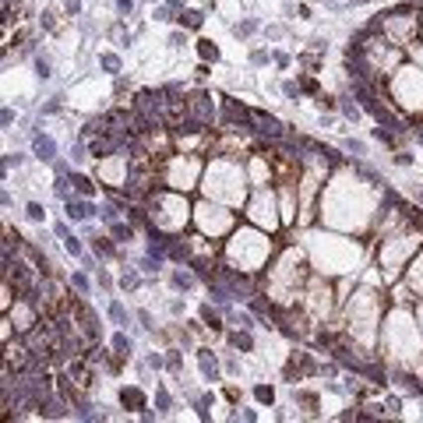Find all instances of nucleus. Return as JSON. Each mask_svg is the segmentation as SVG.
I'll use <instances>...</instances> for the list:
<instances>
[{
	"label": "nucleus",
	"instance_id": "nucleus-4",
	"mask_svg": "<svg viewBox=\"0 0 423 423\" xmlns=\"http://www.w3.org/2000/svg\"><path fill=\"white\" fill-rule=\"evenodd\" d=\"M32 152H35V159H43V163L57 159V145H53V138H46V134H35V138H32Z\"/></svg>",
	"mask_w": 423,
	"mask_h": 423
},
{
	"label": "nucleus",
	"instance_id": "nucleus-29",
	"mask_svg": "<svg viewBox=\"0 0 423 423\" xmlns=\"http://www.w3.org/2000/svg\"><path fill=\"white\" fill-rule=\"evenodd\" d=\"M300 88H303V92H311V95H318V82H314V78H307Z\"/></svg>",
	"mask_w": 423,
	"mask_h": 423
},
{
	"label": "nucleus",
	"instance_id": "nucleus-17",
	"mask_svg": "<svg viewBox=\"0 0 423 423\" xmlns=\"http://www.w3.org/2000/svg\"><path fill=\"white\" fill-rule=\"evenodd\" d=\"M113 349H117V356H131V338L127 335H113Z\"/></svg>",
	"mask_w": 423,
	"mask_h": 423
},
{
	"label": "nucleus",
	"instance_id": "nucleus-35",
	"mask_svg": "<svg viewBox=\"0 0 423 423\" xmlns=\"http://www.w3.org/2000/svg\"><path fill=\"white\" fill-rule=\"evenodd\" d=\"M117 7H120V14H131V7H134V0H117Z\"/></svg>",
	"mask_w": 423,
	"mask_h": 423
},
{
	"label": "nucleus",
	"instance_id": "nucleus-28",
	"mask_svg": "<svg viewBox=\"0 0 423 423\" xmlns=\"http://www.w3.org/2000/svg\"><path fill=\"white\" fill-rule=\"evenodd\" d=\"M233 321H237V325H240V328H254V321H251V314H237V318H233Z\"/></svg>",
	"mask_w": 423,
	"mask_h": 423
},
{
	"label": "nucleus",
	"instance_id": "nucleus-27",
	"mask_svg": "<svg viewBox=\"0 0 423 423\" xmlns=\"http://www.w3.org/2000/svg\"><path fill=\"white\" fill-rule=\"evenodd\" d=\"M64 11L67 14H78L82 11V0H64Z\"/></svg>",
	"mask_w": 423,
	"mask_h": 423
},
{
	"label": "nucleus",
	"instance_id": "nucleus-38",
	"mask_svg": "<svg viewBox=\"0 0 423 423\" xmlns=\"http://www.w3.org/2000/svg\"><path fill=\"white\" fill-rule=\"evenodd\" d=\"M353 4H367V0H353Z\"/></svg>",
	"mask_w": 423,
	"mask_h": 423
},
{
	"label": "nucleus",
	"instance_id": "nucleus-25",
	"mask_svg": "<svg viewBox=\"0 0 423 423\" xmlns=\"http://www.w3.org/2000/svg\"><path fill=\"white\" fill-rule=\"evenodd\" d=\"M35 74H39V78H50V74H53V71H50V60H43V57L35 60Z\"/></svg>",
	"mask_w": 423,
	"mask_h": 423
},
{
	"label": "nucleus",
	"instance_id": "nucleus-15",
	"mask_svg": "<svg viewBox=\"0 0 423 423\" xmlns=\"http://www.w3.org/2000/svg\"><path fill=\"white\" fill-rule=\"evenodd\" d=\"M201 321H205L212 332H219V328H222V321H219V314L212 311V307H201Z\"/></svg>",
	"mask_w": 423,
	"mask_h": 423
},
{
	"label": "nucleus",
	"instance_id": "nucleus-37",
	"mask_svg": "<svg viewBox=\"0 0 423 423\" xmlns=\"http://www.w3.org/2000/svg\"><path fill=\"white\" fill-rule=\"evenodd\" d=\"M416 138H420V141H423V124H420V127H416Z\"/></svg>",
	"mask_w": 423,
	"mask_h": 423
},
{
	"label": "nucleus",
	"instance_id": "nucleus-14",
	"mask_svg": "<svg viewBox=\"0 0 423 423\" xmlns=\"http://www.w3.org/2000/svg\"><path fill=\"white\" fill-rule=\"evenodd\" d=\"M198 53H201V60H219V46H215V43H208V39H201V43H198Z\"/></svg>",
	"mask_w": 423,
	"mask_h": 423
},
{
	"label": "nucleus",
	"instance_id": "nucleus-1",
	"mask_svg": "<svg viewBox=\"0 0 423 423\" xmlns=\"http://www.w3.org/2000/svg\"><path fill=\"white\" fill-rule=\"evenodd\" d=\"M187 113L194 117L198 124H212L215 120V106H212V95H205V92H194L187 99Z\"/></svg>",
	"mask_w": 423,
	"mask_h": 423
},
{
	"label": "nucleus",
	"instance_id": "nucleus-12",
	"mask_svg": "<svg viewBox=\"0 0 423 423\" xmlns=\"http://www.w3.org/2000/svg\"><path fill=\"white\" fill-rule=\"evenodd\" d=\"M173 286H176L180 293L194 289V275H190V272H173Z\"/></svg>",
	"mask_w": 423,
	"mask_h": 423
},
{
	"label": "nucleus",
	"instance_id": "nucleus-8",
	"mask_svg": "<svg viewBox=\"0 0 423 423\" xmlns=\"http://www.w3.org/2000/svg\"><path fill=\"white\" fill-rule=\"evenodd\" d=\"M198 360H201V374H205L208 381H215V377H219V363H215V356H212L208 349H198Z\"/></svg>",
	"mask_w": 423,
	"mask_h": 423
},
{
	"label": "nucleus",
	"instance_id": "nucleus-11",
	"mask_svg": "<svg viewBox=\"0 0 423 423\" xmlns=\"http://www.w3.org/2000/svg\"><path fill=\"white\" fill-rule=\"evenodd\" d=\"M109 226H113V229H109V233H113V240H120V244L134 237V229H131L127 222H109Z\"/></svg>",
	"mask_w": 423,
	"mask_h": 423
},
{
	"label": "nucleus",
	"instance_id": "nucleus-13",
	"mask_svg": "<svg viewBox=\"0 0 423 423\" xmlns=\"http://www.w3.org/2000/svg\"><path fill=\"white\" fill-rule=\"evenodd\" d=\"M92 247H95V254H102V257H113V254H117V247H113L106 237H92Z\"/></svg>",
	"mask_w": 423,
	"mask_h": 423
},
{
	"label": "nucleus",
	"instance_id": "nucleus-34",
	"mask_svg": "<svg viewBox=\"0 0 423 423\" xmlns=\"http://www.w3.org/2000/svg\"><path fill=\"white\" fill-rule=\"evenodd\" d=\"M166 363H169V370H173V374H180V356H176V353H169V360H166Z\"/></svg>",
	"mask_w": 423,
	"mask_h": 423
},
{
	"label": "nucleus",
	"instance_id": "nucleus-5",
	"mask_svg": "<svg viewBox=\"0 0 423 423\" xmlns=\"http://www.w3.org/2000/svg\"><path fill=\"white\" fill-rule=\"evenodd\" d=\"M120 406L124 409H145V392L141 388H124L120 392Z\"/></svg>",
	"mask_w": 423,
	"mask_h": 423
},
{
	"label": "nucleus",
	"instance_id": "nucleus-33",
	"mask_svg": "<svg viewBox=\"0 0 423 423\" xmlns=\"http://www.w3.org/2000/svg\"><path fill=\"white\" fill-rule=\"evenodd\" d=\"M138 321H141V328H152V314L148 311H138Z\"/></svg>",
	"mask_w": 423,
	"mask_h": 423
},
{
	"label": "nucleus",
	"instance_id": "nucleus-20",
	"mask_svg": "<svg viewBox=\"0 0 423 423\" xmlns=\"http://www.w3.org/2000/svg\"><path fill=\"white\" fill-rule=\"evenodd\" d=\"M109 318L117 321V325H127V311H124V303L113 300V303H109Z\"/></svg>",
	"mask_w": 423,
	"mask_h": 423
},
{
	"label": "nucleus",
	"instance_id": "nucleus-16",
	"mask_svg": "<svg viewBox=\"0 0 423 423\" xmlns=\"http://www.w3.org/2000/svg\"><path fill=\"white\" fill-rule=\"evenodd\" d=\"M251 311H254V314H261V318H268V314H272V303L261 300V296H251Z\"/></svg>",
	"mask_w": 423,
	"mask_h": 423
},
{
	"label": "nucleus",
	"instance_id": "nucleus-32",
	"mask_svg": "<svg viewBox=\"0 0 423 423\" xmlns=\"http://www.w3.org/2000/svg\"><path fill=\"white\" fill-rule=\"evenodd\" d=\"M134 286H138V275L127 272V275H124V289H134Z\"/></svg>",
	"mask_w": 423,
	"mask_h": 423
},
{
	"label": "nucleus",
	"instance_id": "nucleus-2",
	"mask_svg": "<svg viewBox=\"0 0 423 423\" xmlns=\"http://www.w3.org/2000/svg\"><path fill=\"white\" fill-rule=\"evenodd\" d=\"M251 117H254V124H257L254 131H257L264 141H282V138H286V127H282L275 117H268V113H251Z\"/></svg>",
	"mask_w": 423,
	"mask_h": 423
},
{
	"label": "nucleus",
	"instance_id": "nucleus-36",
	"mask_svg": "<svg viewBox=\"0 0 423 423\" xmlns=\"http://www.w3.org/2000/svg\"><path fill=\"white\" fill-rule=\"evenodd\" d=\"M251 60H254V64H264V60H268V53H264V50H254V53H251Z\"/></svg>",
	"mask_w": 423,
	"mask_h": 423
},
{
	"label": "nucleus",
	"instance_id": "nucleus-10",
	"mask_svg": "<svg viewBox=\"0 0 423 423\" xmlns=\"http://www.w3.org/2000/svg\"><path fill=\"white\" fill-rule=\"evenodd\" d=\"M176 21L187 25V28H201V25H205V14H201V11H180Z\"/></svg>",
	"mask_w": 423,
	"mask_h": 423
},
{
	"label": "nucleus",
	"instance_id": "nucleus-7",
	"mask_svg": "<svg viewBox=\"0 0 423 423\" xmlns=\"http://www.w3.org/2000/svg\"><path fill=\"white\" fill-rule=\"evenodd\" d=\"M67 180L74 183V190H78V194H82V198H92V194H95V183H92V180H88L85 173H71Z\"/></svg>",
	"mask_w": 423,
	"mask_h": 423
},
{
	"label": "nucleus",
	"instance_id": "nucleus-23",
	"mask_svg": "<svg viewBox=\"0 0 423 423\" xmlns=\"http://www.w3.org/2000/svg\"><path fill=\"white\" fill-rule=\"evenodd\" d=\"M64 247H67V254H71V257H82V244L74 240V237H64Z\"/></svg>",
	"mask_w": 423,
	"mask_h": 423
},
{
	"label": "nucleus",
	"instance_id": "nucleus-31",
	"mask_svg": "<svg viewBox=\"0 0 423 423\" xmlns=\"http://www.w3.org/2000/svg\"><path fill=\"white\" fill-rule=\"evenodd\" d=\"M342 113H345V117H349V120H356V113H360V109H356L353 102H345V106H342Z\"/></svg>",
	"mask_w": 423,
	"mask_h": 423
},
{
	"label": "nucleus",
	"instance_id": "nucleus-22",
	"mask_svg": "<svg viewBox=\"0 0 423 423\" xmlns=\"http://www.w3.org/2000/svg\"><path fill=\"white\" fill-rule=\"evenodd\" d=\"M156 406H159V413H166V409L173 406V399H169V392H166V388H159V392H156Z\"/></svg>",
	"mask_w": 423,
	"mask_h": 423
},
{
	"label": "nucleus",
	"instance_id": "nucleus-19",
	"mask_svg": "<svg viewBox=\"0 0 423 423\" xmlns=\"http://www.w3.org/2000/svg\"><path fill=\"white\" fill-rule=\"evenodd\" d=\"M99 64H102L109 74H117V71H120V57H117V53H102V57H99Z\"/></svg>",
	"mask_w": 423,
	"mask_h": 423
},
{
	"label": "nucleus",
	"instance_id": "nucleus-6",
	"mask_svg": "<svg viewBox=\"0 0 423 423\" xmlns=\"http://www.w3.org/2000/svg\"><path fill=\"white\" fill-rule=\"evenodd\" d=\"M229 345H233V349H240V353H251V349H254L251 328H240V332H233V335H229Z\"/></svg>",
	"mask_w": 423,
	"mask_h": 423
},
{
	"label": "nucleus",
	"instance_id": "nucleus-30",
	"mask_svg": "<svg viewBox=\"0 0 423 423\" xmlns=\"http://www.w3.org/2000/svg\"><path fill=\"white\" fill-rule=\"evenodd\" d=\"M345 148L356 152V156H363V141H353V138H349V141H345Z\"/></svg>",
	"mask_w": 423,
	"mask_h": 423
},
{
	"label": "nucleus",
	"instance_id": "nucleus-18",
	"mask_svg": "<svg viewBox=\"0 0 423 423\" xmlns=\"http://www.w3.org/2000/svg\"><path fill=\"white\" fill-rule=\"evenodd\" d=\"M254 399L264 402V406H272V402H275V392L268 388V384H257V388H254Z\"/></svg>",
	"mask_w": 423,
	"mask_h": 423
},
{
	"label": "nucleus",
	"instance_id": "nucleus-3",
	"mask_svg": "<svg viewBox=\"0 0 423 423\" xmlns=\"http://www.w3.org/2000/svg\"><path fill=\"white\" fill-rule=\"evenodd\" d=\"M64 212H67V219H74V222H85V219H92L99 208H95L92 201H85V198H67V201H64Z\"/></svg>",
	"mask_w": 423,
	"mask_h": 423
},
{
	"label": "nucleus",
	"instance_id": "nucleus-21",
	"mask_svg": "<svg viewBox=\"0 0 423 423\" xmlns=\"http://www.w3.org/2000/svg\"><path fill=\"white\" fill-rule=\"evenodd\" d=\"M25 215H28V219H32V222H43V219H46V208H43V205H35V201H32V205H28V208H25Z\"/></svg>",
	"mask_w": 423,
	"mask_h": 423
},
{
	"label": "nucleus",
	"instance_id": "nucleus-26",
	"mask_svg": "<svg viewBox=\"0 0 423 423\" xmlns=\"http://www.w3.org/2000/svg\"><path fill=\"white\" fill-rule=\"evenodd\" d=\"M71 286L78 289V293H88V279L85 275H71Z\"/></svg>",
	"mask_w": 423,
	"mask_h": 423
},
{
	"label": "nucleus",
	"instance_id": "nucleus-9",
	"mask_svg": "<svg viewBox=\"0 0 423 423\" xmlns=\"http://www.w3.org/2000/svg\"><path fill=\"white\" fill-rule=\"evenodd\" d=\"M71 377H74V384H78V388H88V384H92V370H88L85 363H74V367H71Z\"/></svg>",
	"mask_w": 423,
	"mask_h": 423
},
{
	"label": "nucleus",
	"instance_id": "nucleus-24",
	"mask_svg": "<svg viewBox=\"0 0 423 423\" xmlns=\"http://www.w3.org/2000/svg\"><path fill=\"white\" fill-rule=\"evenodd\" d=\"M254 28H257V21H254V18H247V21H240V25H237L233 32H237V35H251Z\"/></svg>",
	"mask_w": 423,
	"mask_h": 423
}]
</instances>
